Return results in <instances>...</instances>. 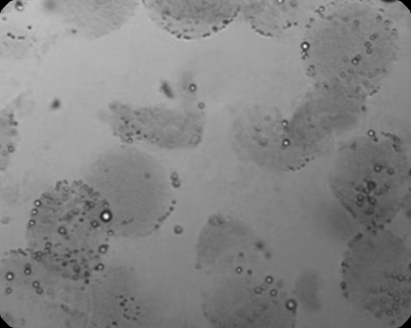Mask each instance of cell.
I'll return each mask as SVG.
<instances>
[{
    "label": "cell",
    "instance_id": "6da1fadb",
    "mask_svg": "<svg viewBox=\"0 0 411 328\" xmlns=\"http://www.w3.org/2000/svg\"><path fill=\"white\" fill-rule=\"evenodd\" d=\"M112 228V216L102 195L82 181H60L34 203L27 238L42 252L63 253L64 260L88 258L103 247Z\"/></svg>",
    "mask_w": 411,
    "mask_h": 328
},
{
    "label": "cell",
    "instance_id": "7a4b0ae2",
    "mask_svg": "<svg viewBox=\"0 0 411 328\" xmlns=\"http://www.w3.org/2000/svg\"><path fill=\"white\" fill-rule=\"evenodd\" d=\"M410 174L399 157H345L332 173V188L353 218L369 227L391 220L407 198Z\"/></svg>",
    "mask_w": 411,
    "mask_h": 328
},
{
    "label": "cell",
    "instance_id": "3957f363",
    "mask_svg": "<svg viewBox=\"0 0 411 328\" xmlns=\"http://www.w3.org/2000/svg\"><path fill=\"white\" fill-rule=\"evenodd\" d=\"M147 8L156 23L182 40L209 38L225 29L239 16L240 1H155Z\"/></svg>",
    "mask_w": 411,
    "mask_h": 328
}]
</instances>
